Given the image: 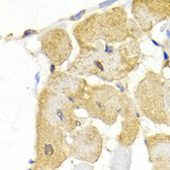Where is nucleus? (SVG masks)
I'll use <instances>...</instances> for the list:
<instances>
[{"instance_id": "f257e3e1", "label": "nucleus", "mask_w": 170, "mask_h": 170, "mask_svg": "<svg viewBox=\"0 0 170 170\" xmlns=\"http://www.w3.org/2000/svg\"><path fill=\"white\" fill-rule=\"evenodd\" d=\"M126 14L120 8H112L102 14L94 13L73 27V33L80 46L89 47L97 43L112 44L127 37Z\"/></svg>"}, {"instance_id": "f03ea898", "label": "nucleus", "mask_w": 170, "mask_h": 170, "mask_svg": "<svg viewBox=\"0 0 170 170\" xmlns=\"http://www.w3.org/2000/svg\"><path fill=\"white\" fill-rule=\"evenodd\" d=\"M104 44L80 48V53L70 65L67 72L79 76H95L104 81L113 82L120 77V54L111 55L104 51Z\"/></svg>"}, {"instance_id": "7ed1b4c3", "label": "nucleus", "mask_w": 170, "mask_h": 170, "mask_svg": "<svg viewBox=\"0 0 170 170\" xmlns=\"http://www.w3.org/2000/svg\"><path fill=\"white\" fill-rule=\"evenodd\" d=\"M35 164L56 170L70 157L66 132L36 117Z\"/></svg>"}, {"instance_id": "20e7f679", "label": "nucleus", "mask_w": 170, "mask_h": 170, "mask_svg": "<svg viewBox=\"0 0 170 170\" xmlns=\"http://www.w3.org/2000/svg\"><path fill=\"white\" fill-rule=\"evenodd\" d=\"M36 117L54 126L62 128L66 133L76 131L85 120L76 116L74 106L66 97L46 86L40 90L37 97Z\"/></svg>"}, {"instance_id": "39448f33", "label": "nucleus", "mask_w": 170, "mask_h": 170, "mask_svg": "<svg viewBox=\"0 0 170 170\" xmlns=\"http://www.w3.org/2000/svg\"><path fill=\"white\" fill-rule=\"evenodd\" d=\"M83 108L90 118L112 126L118 119L120 98L115 88L109 85L90 86L88 89Z\"/></svg>"}, {"instance_id": "423d86ee", "label": "nucleus", "mask_w": 170, "mask_h": 170, "mask_svg": "<svg viewBox=\"0 0 170 170\" xmlns=\"http://www.w3.org/2000/svg\"><path fill=\"white\" fill-rule=\"evenodd\" d=\"M71 143H68L70 157L89 164L100 158L103 150V138L92 124L74 131L71 134Z\"/></svg>"}, {"instance_id": "0eeeda50", "label": "nucleus", "mask_w": 170, "mask_h": 170, "mask_svg": "<svg viewBox=\"0 0 170 170\" xmlns=\"http://www.w3.org/2000/svg\"><path fill=\"white\" fill-rule=\"evenodd\" d=\"M45 84L47 88L66 97L75 109L83 108L88 89L90 87L85 78L61 71L51 74Z\"/></svg>"}, {"instance_id": "6e6552de", "label": "nucleus", "mask_w": 170, "mask_h": 170, "mask_svg": "<svg viewBox=\"0 0 170 170\" xmlns=\"http://www.w3.org/2000/svg\"><path fill=\"white\" fill-rule=\"evenodd\" d=\"M41 52L57 66L67 61L73 51L71 37L64 27L57 26L45 31L40 36Z\"/></svg>"}, {"instance_id": "1a4fd4ad", "label": "nucleus", "mask_w": 170, "mask_h": 170, "mask_svg": "<svg viewBox=\"0 0 170 170\" xmlns=\"http://www.w3.org/2000/svg\"><path fill=\"white\" fill-rule=\"evenodd\" d=\"M130 108H127L126 106H124V104L120 102V113H121L123 117H125V120H123V128H121V132L118 136V142L120 145L123 147H129V146L134 142L137 133L140 128V123H139V118L140 114L139 112H136L135 115L133 116L131 113L129 114Z\"/></svg>"}, {"instance_id": "9d476101", "label": "nucleus", "mask_w": 170, "mask_h": 170, "mask_svg": "<svg viewBox=\"0 0 170 170\" xmlns=\"http://www.w3.org/2000/svg\"><path fill=\"white\" fill-rule=\"evenodd\" d=\"M145 144L147 146L150 160L170 162V136L165 134H157L146 138Z\"/></svg>"}, {"instance_id": "9b49d317", "label": "nucleus", "mask_w": 170, "mask_h": 170, "mask_svg": "<svg viewBox=\"0 0 170 170\" xmlns=\"http://www.w3.org/2000/svg\"><path fill=\"white\" fill-rule=\"evenodd\" d=\"M129 166L130 149H126V147L119 148L112 158L111 170H129Z\"/></svg>"}, {"instance_id": "f8f14e48", "label": "nucleus", "mask_w": 170, "mask_h": 170, "mask_svg": "<svg viewBox=\"0 0 170 170\" xmlns=\"http://www.w3.org/2000/svg\"><path fill=\"white\" fill-rule=\"evenodd\" d=\"M73 170H93V168L89 165V163H81L77 165Z\"/></svg>"}, {"instance_id": "ddd939ff", "label": "nucleus", "mask_w": 170, "mask_h": 170, "mask_svg": "<svg viewBox=\"0 0 170 170\" xmlns=\"http://www.w3.org/2000/svg\"><path fill=\"white\" fill-rule=\"evenodd\" d=\"M86 10H82L81 12H79L78 14H76V15H74V16H72V17H70L68 19L69 20H73V21H77V20H79L85 14H86Z\"/></svg>"}, {"instance_id": "4468645a", "label": "nucleus", "mask_w": 170, "mask_h": 170, "mask_svg": "<svg viewBox=\"0 0 170 170\" xmlns=\"http://www.w3.org/2000/svg\"><path fill=\"white\" fill-rule=\"evenodd\" d=\"M37 33H38L37 30H34V29H26L25 31H24L22 37L25 38V37H28V36H31V35H35V34H37Z\"/></svg>"}, {"instance_id": "2eb2a0df", "label": "nucleus", "mask_w": 170, "mask_h": 170, "mask_svg": "<svg viewBox=\"0 0 170 170\" xmlns=\"http://www.w3.org/2000/svg\"><path fill=\"white\" fill-rule=\"evenodd\" d=\"M29 170H51L49 168H46V167H43V166H40V165H37V164H34L33 168L29 169Z\"/></svg>"}, {"instance_id": "dca6fc26", "label": "nucleus", "mask_w": 170, "mask_h": 170, "mask_svg": "<svg viewBox=\"0 0 170 170\" xmlns=\"http://www.w3.org/2000/svg\"><path fill=\"white\" fill-rule=\"evenodd\" d=\"M115 3V1H105V2H103V3H101V4H99V8H103V7H105V6H109V5H112V4H114Z\"/></svg>"}, {"instance_id": "f3484780", "label": "nucleus", "mask_w": 170, "mask_h": 170, "mask_svg": "<svg viewBox=\"0 0 170 170\" xmlns=\"http://www.w3.org/2000/svg\"><path fill=\"white\" fill-rule=\"evenodd\" d=\"M56 67H57L56 64L51 63V66H50V72H51V74H54V73L56 72Z\"/></svg>"}, {"instance_id": "a211bd4d", "label": "nucleus", "mask_w": 170, "mask_h": 170, "mask_svg": "<svg viewBox=\"0 0 170 170\" xmlns=\"http://www.w3.org/2000/svg\"><path fill=\"white\" fill-rule=\"evenodd\" d=\"M151 41L153 42V44H154L155 46H157V47H160V48H162V49L164 48V47H163L161 44H159V43H158V42H157L156 40H154V39H151Z\"/></svg>"}, {"instance_id": "6ab92c4d", "label": "nucleus", "mask_w": 170, "mask_h": 170, "mask_svg": "<svg viewBox=\"0 0 170 170\" xmlns=\"http://www.w3.org/2000/svg\"><path fill=\"white\" fill-rule=\"evenodd\" d=\"M162 55H163V60H164V61H167V60L169 59V56H168V54H167L165 51H163V52H162Z\"/></svg>"}, {"instance_id": "aec40b11", "label": "nucleus", "mask_w": 170, "mask_h": 170, "mask_svg": "<svg viewBox=\"0 0 170 170\" xmlns=\"http://www.w3.org/2000/svg\"><path fill=\"white\" fill-rule=\"evenodd\" d=\"M166 36L170 39V29H167V30H166Z\"/></svg>"}]
</instances>
